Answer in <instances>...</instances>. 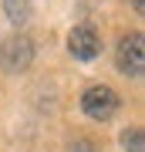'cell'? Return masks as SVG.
Segmentation results:
<instances>
[{
	"label": "cell",
	"instance_id": "8",
	"mask_svg": "<svg viewBox=\"0 0 145 152\" xmlns=\"http://www.w3.org/2000/svg\"><path fill=\"white\" fill-rule=\"evenodd\" d=\"M132 4H135V10H142V7H145V0H132Z\"/></svg>",
	"mask_w": 145,
	"mask_h": 152
},
{
	"label": "cell",
	"instance_id": "1",
	"mask_svg": "<svg viewBox=\"0 0 145 152\" xmlns=\"http://www.w3.org/2000/svg\"><path fill=\"white\" fill-rule=\"evenodd\" d=\"M81 108H85L88 118L105 122V118H111V115L118 112V91L108 88V85H95V88H88V91L81 95Z\"/></svg>",
	"mask_w": 145,
	"mask_h": 152
},
{
	"label": "cell",
	"instance_id": "2",
	"mask_svg": "<svg viewBox=\"0 0 145 152\" xmlns=\"http://www.w3.org/2000/svg\"><path fill=\"white\" fill-rule=\"evenodd\" d=\"M115 61H118L122 75H128V78H138L145 71V37L138 31H132V34L122 37L118 51H115Z\"/></svg>",
	"mask_w": 145,
	"mask_h": 152
},
{
	"label": "cell",
	"instance_id": "7",
	"mask_svg": "<svg viewBox=\"0 0 145 152\" xmlns=\"http://www.w3.org/2000/svg\"><path fill=\"white\" fill-rule=\"evenodd\" d=\"M68 152H95V145H91L88 139H78V142H74V145H71Z\"/></svg>",
	"mask_w": 145,
	"mask_h": 152
},
{
	"label": "cell",
	"instance_id": "3",
	"mask_svg": "<svg viewBox=\"0 0 145 152\" xmlns=\"http://www.w3.org/2000/svg\"><path fill=\"white\" fill-rule=\"evenodd\" d=\"M31 61H34V41L31 37L17 34V37H7L4 41V48H0V64H4V71L20 75Z\"/></svg>",
	"mask_w": 145,
	"mask_h": 152
},
{
	"label": "cell",
	"instance_id": "6",
	"mask_svg": "<svg viewBox=\"0 0 145 152\" xmlns=\"http://www.w3.org/2000/svg\"><path fill=\"white\" fill-rule=\"evenodd\" d=\"M122 149L125 152H145V132L142 129H125L122 132Z\"/></svg>",
	"mask_w": 145,
	"mask_h": 152
},
{
	"label": "cell",
	"instance_id": "4",
	"mask_svg": "<svg viewBox=\"0 0 145 152\" xmlns=\"http://www.w3.org/2000/svg\"><path fill=\"white\" fill-rule=\"evenodd\" d=\"M68 51H71L78 61L98 58V51H101V37H98V31L91 27V24H78V27H71V34H68Z\"/></svg>",
	"mask_w": 145,
	"mask_h": 152
},
{
	"label": "cell",
	"instance_id": "5",
	"mask_svg": "<svg viewBox=\"0 0 145 152\" xmlns=\"http://www.w3.org/2000/svg\"><path fill=\"white\" fill-rule=\"evenodd\" d=\"M4 14H7V20L10 24H27L31 20V14H34V0H4Z\"/></svg>",
	"mask_w": 145,
	"mask_h": 152
}]
</instances>
